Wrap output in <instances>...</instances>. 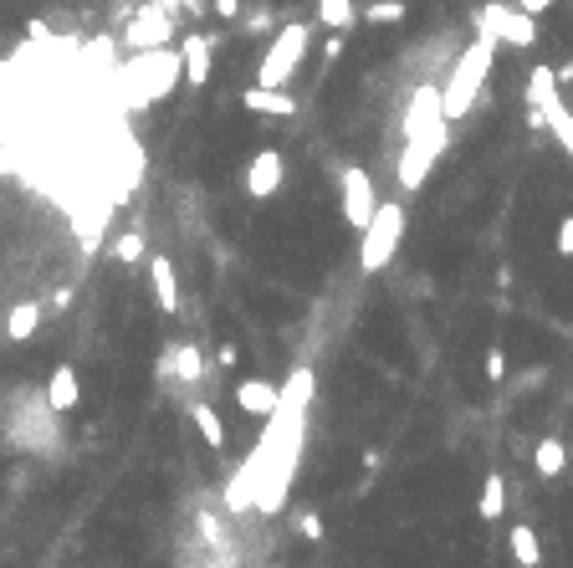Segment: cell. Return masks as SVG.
Returning a JSON list of instances; mask_svg holds the SVG:
<instances>
[{"mask_svg": "<svg viewBox=\"0 0 573 568\" xmlns=\"http://www.w3.org/2000/svg\"><path fill=\"white\" fill-rule=\"evenodd\" d=\"M497 31L492 26H476V41L456 57V67H451V77H446V87H440V103H446V118L451 123H461L471 108H476V98H481V82L492 77V57H497Z\"/></svg>", "mask_w": 573, "mask_h": 568, "instance_id": "1", "label": "cell"}, {"mask_svg": "<svg viewBox=\"0 0 573 568\" xmlns=\"http://www.w3.org/2000/svg\"><path fill=\"white\" fill-rule=\"evenodd\" d=\"M180 77H185V57L169 47H154V52H134V62H123L118 87H123L128 108H149V103L169 98Z\"/></svg>", "mask_w": 573, "mask_h": 568, "instance_id": "2", "label": "cell"}, {"mask_svg": "<svg viewBox=\"0 0 573 568\" xmlns=\"http://www.w3.org/2000/svg\"><path fill=\"white\" fill-rule=\"evenodd\" d=\"M307 47H313V31H307V21H287L277 36H272V47L261 52V67H256V82L261 87H287L307 57Z\"/></svg>", "mask_w": 573, "mask_h": 568, "instance_id": "3", "label": "cell"}, {"mask_svg": "<svg viewBox=\"0 0 573 568\" xmlns=\"http://www.w3.org/2000/svg\"><path fill=\"white\" fill-rule=\"evenodd\" d=\"M359 236H364V241H359V267H364V272H384L389 261H394V251H400V241H405V205L379 200L374 221H369Z\"/></svg>", "mask_w": 573, "mask_h": 568, "instance_id": "4", "label": "cell"}, {"mask_svg": "<svg viewBox=\"0 0 573 568\" xmlns=\"http://www.w3.org/2000/svg\"><path fill=\"white\" fill-rule=\"evenodd\" d=\"M174 41V11H164V0H149V6H134L123 26V47L128 52H154Z\"/></svg>", "mask_w": 573, "mask_h": 568, "instance_id": "5", "label": "cell"}, {"mask_svg": "<svg viewBox=\"0 0 573 568\" xmlns=\"http://www.w3.org/2000/svg\"><path fill=\"white\" fill-rule=\"evenodd\" d=\"M476 26H492L502 47H517V52L538 47V16L522 11V6H497V0H492V6L476 11Z\"/></svg>", "mask_w": 573, "mask_h": 568, "instance_id": "6", "label": "cell"}, {"mask_svg": "<svg viewBox=\"0 0 573 568\" xmlns=\"http://www.w3.org/2000/svg\"><path fill=\"white\" fill-rule=\"evenodd\" d=\"M405 139H451V118L440 103V87H415L410 108H405Z\"/></svg>", "mask_w": 573, "mask_h": 568, "instance_id": "7", "label": "cell"}, {"mask_svg": "<svg viewBox=\"0 0 573 568\" xmlns=\"http://www.w3.org/2000/svg\"><path fill=\"white\" fill-rule=\"evenodd\" d=\"M338 195H343V221L354 231H364L374 221V210H379V190L369 180V169H359V164L338 169Z\"/></svg>", "mask_w": 573, "mask_h": 568, "instance_id": "8", "label": "cell"}, {"mask_svg": "<svg viewBox=\"0 0 573 568\" xmlns=\"http://www.w3.org/2000/svg\"><path fill=\"white\" fill-rule=\"evenodd\" d=\"M446 144H451V139H405L400 159H394V180H400V190H420V185L430 180L435 159L446 154Z\"/></svg>", "mask_w": 573, "mask_h": 568, "instance_id": "9", "label": "cell"}, {"mask_svg": "<svg viewBox=\"0 0 573 568\" xmlns=\"http://www.w3.org/2000/svg\"><path fill=\"white\" fill-rule=\"evenodd\" d=\"M282 180H287V159H282V149H256L251 164L241 169V190H246V200H272V195L282 190Z\"/></svg>", "mask_w": 573, "mask_h": 568, "instance_id": "10", "label": "cell"}, {"mask_svg": "<svg viewBox=\"0 0 573 568\" xmlns=\"http://www.w3.org/2000/svg\"><path fill=\"white\" fill-rule=\"evenodd\" d=\"M149 282H154L159 313L164 318L180 313V272H174V256H149Z\"/></svg>", "mask_w": 573, "mask_h": 568, "instance_id": "11", "label": "cell"}, {"mask_svg": "<svg viewBox=\"0 0 573 568\" xmlns=\"http://www.w3.org/2000/svg\"><path fill=\"white\" fill-rule=\"evenodd\" d=\"M241 103H246V113H261V118H292L297 113L292 93H282V87H261V82L241 87Z\"/></svg>", "mask_w": 573, "mask_h": 568, "instance_id": "12", "label": "cell"}, {"mask_svg": "<svg viewBox=\"0 0 573 568\" xmlns=\"http://www.w3.org/2000/svg\"><path fill=\"white\" fill-rule=\"evenodd\" d=\"M47 405H52L57 415H67V410L82 405V379H77L72 364H57V369H52V379H47Z\"/></svg>", "mask_w": 573, "mask_h": 568, "instance_id": "13", "label": "cell"}, {"mask_svg": "<svg viewBox=\"0 0 573 568\" xmlns=\"http://www.w3.org/2000/svg\"><path fill=\"white\" fill-rule=\"evenodd\" d=\"M210 52H215V41H210V36H185V41H180V57H185V82H190V87H205V77H210V62H215Z\"/></svg>", "mask_w": 573, "mask_h": 568, "instance_id": "14", "label": "cell"}, {"mask_svg": "<svg viewBox=\"0 0 573 568\" xmlns=\"http://www.w3.org/2000/svg\"><path fill=\"white\" fill-rule=\"evenodd\" d=\"M236 405H241L246 415L267 420V415L277 410V384H272V379H241V384H236Z\"/></svg>", "mask_w": 573, "mask_h": 568, "instance_id": "15", "label": "cell"}, {"mask_svg": "<svg viewBox=\"0 0 573 568\" xmlns=\"http://www.w3.org/2000/svg\"><path fill=\"white\" fill-rule=\"evenodd\" d=\"M41 318H47V308H41L36 297L16 302V308L6 313V338H11V343H31V338H36V328H41Z\"/></svg>", "mask_w": 573, "mask_h": 568, "instance_id": "16", "label": "cell"}, {"mask_svg": "<svg viewBox=\"0 0 573 568\" xmlns=\"http://www.w3.org/2000/svg\"><path fill=\"white\" fill-rule=\"evenodd\" d=\"M164 359H169V379H180V384H200L205 379V359H200L195 343H174Z\"/></svg>", "mask_w": 573, "mask_h": 568, "instance_id": "17", "label": "cell"}, {"mask_svg": "<svg viewBox=\"0 0 573 568\" xmlns=\"http://www.w3.org/2000/svg\"><path fill=\"white\" fill-rule=\"evenodd\" d=\"M502 512H507V476H502V471H487L481 497H476V517H481V522H497Z\"/></svg>", "mask_w": 573, "mask_h": 568, "instance_id": "18", "label": "cell"}, {"mask_svg": "<svg viewBox=\"0 0 573 568\" xmlns=\"http://www.w3.org/2000/svg\"><path fill=\"white\" fill-rule=\"evenodd\" d=\"M507 548H512L517 568H543V543H538V533L527 528V522H517V528L507 533Z\"/></svg>", "mask_w": 573, "mask_h": 568, "instance_id": "19", "label": "cell"}, {"mask_svg": "<svg viewBox=\"0 0 573 568\" xmlns=\"http://www.w3.org/2000/svg\"><path fill=\"white\" fill-rule=\"evenodd\" d=\"M72 231H77L82 251H98V246H103V231H108V205H93L87 215H77Z\"/></svg>", "mask_w": 573, "mask_h": 568, "instance_id": "20", "label": "cell"}, {"mask_svg": "<svg viewBox=\"0 0 573 568\" xmlns=\"http://www.w3.org/2000/svg\"><path fill=\"white\" fill-rule=\"evenodd\" d=\"M563 466H568L563 441H558V435H543V441L533 446V471H538V476H558Z\"/></svg>", "mask_w": 573, "mask_h": 568, "instance_id": "21", "label": "cell"}, {"mask_svg": "<svg viewBox=\"0 0 573 568\" xmlns=\"http://www.w3.org/2000/svg\"><path fill=\"white\" fill-rule=\"evenodd\" d=\"M190 420H195V430L205 435L210 451H226V425H220V415H215L210 405H190Z\"/></svg>", "mask_w": 573, "mask_h": 568, "instance_id": "22", "label": "cell"}, {"mask_svg": "<svg viewBox=\"0 0 573 568\" xmlns=\"http://www.w3.org/2000/svg\"><path fill=\"white\" fill-rule=\"evenodd\" d=\"M318 21L328 31H348L359 21V6H354V0H318Z\"/></svg>", "mask_w": 573, "mask_h": 568, "instance_id": "23", "label": "cell"}, {"mask_svg": "<svg viewBox=\"0 0 573 568\" xmlns=\"http://www.w3.org/2000/svg\"><path fill=\"white\" fill-rule=\"evenodd\" d=\"M149 246H144V231H123L113 236V261H123V267H134V261H144Z\"/></svg>", "mask_w": 573, "mask_h": 568, "instance_id": "24", "label": "cell"}, {"mask_svg": "<svg viewBox=\"0 0 573 568\" xmlns=\"http://www.w3.org/2000/svg\"><path fill=\"white\" fill-rule=\"evenodd\" d=\"M405 11H410L405 0H374V6L364 11V21L369 26H394V21H405Z\"/></svg>", "mask_w": 573, "mask_h": 568, "instance_id": "25", "label": "cell"}, {"mask_svg": "<svg viewBox=\"0 0 573 568\" xmlns=\"http://www.w3.org/2000/svg\"><path fill=\"white\" fill-rule=\"evenodd\" d=\"M481 369H487V379H492V384H502V379H507V348H502V343H492V348H487V359H481Z\"/></svg>", "mask_w": 573, "mask_h": 568, "instance_id": "26", "label": "cell"}, {"mask_svg": "<svg viewBox=\"0 0 573 568\" xmlns=\"http://www.w3.org/2000/svg\"><path fill=\"white\" fill-rule=\"evenodd\" d=\"M558 256H573V215H563V221H558Z\"/></svg>", "mask_w": 573, "mask_h": 568, "instance_id": "27", "label": "cell"}, {"mask_svg": "<svg viewBox=\"0 0 573 568\" xmlns=\"http://www.w3.org/2000/svg\"><path fill=\"white\" fill-rule=\"evenodd\" d=\"M302 538H307V543L323 538V517H318V512H302Z\"/></svg>", "mask_w": 573, "mask_h": 568, "instance_id": "28", "label": "cell"}, {"mask_svg": "<svg viewBox=\"0 0 573 568\" xmlns=\"http://www.w3.org/2000/svg\"><path fill=\"white\" fill-rule=\"evenodd\" d=\"M210 11H215L220 21H236V16H241V0H210Z\"/></svg>", "mask_w": 573, "mask_h": 568, "instance_id": "29", "label": "cell"}, {"mask_svg": "<svg viewBox=\"0 0 573 568\" xmlns=\"http://www.w3.org/2000/svg\"><path fill=\"white\" fill-rule=\"evenodd\" d=\"M323 57H328V62H338V57H343V31H333V36H328V52H323Z\"/></svg>", "mask_w": 573, "mask_h": 568, "instance_id": "30", "label": "cell"}, {"mask_svg": "<svg viewBox=\"0 0 573 568\" xmlns=\"http://www.w3.org/2000/svg\"><path fill=\"white\" fill-rule=\"evenodd\" d=\"M517 6H522V11H533V16H543V11L553 6V0H517Z\"/></svg>", "mask_w": 573, "mask_h": 568, "instance_id": "31", "label": "cell"}, {"mask_svg": "<svg viewBox=\"0 0 573 568\" xmlns=\"http://www.w3.org/2000/svg\"><path fill=\"white\" fill-rule=\"evenodd\" d=\"M174 6H180V11H195V16H205V6H210V0H174Z\"/></svg>", "mask_w": 573, "mask_h": 568, "instance_id": "32", "label": "cell"}, {"mask_svg": "<svg viewBox=\"0 0 573 568\" xmlns=\"http://www.w3.org/2000/svg\"><path fill=\"white\" fill-rule=\"evenodd\" d=\"M139 6H149V0H139Z\"/></svg>", "mask_w": 573, "mask_h": 568, "instance_id": "33", "label": "cell"}, {"mask_svg": "<svg viewBox=\"0 0 573 568\" xmlns=\"http://www.w3.org/2000/svg\"><path fill=\"white\" fill-rule=\"evenodd\" d=\"M568 67H573V62H568Z\"/></svg>", "mask_w": 573, "mask_h": 568, "instance_id": "34", "label": "cell"}]
</instances>
